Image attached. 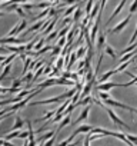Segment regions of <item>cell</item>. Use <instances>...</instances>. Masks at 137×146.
Returning a JSON list of instances; mask_svg holds the SVG:
<instances>
[{"instance_id": "6da1fadb", "label": "cell", "mask_w": 137, "mask_h": 146, "mask_svg": "<svg viewBox=\"0 0 137 146\" xmlns=\"http://www.w3.org/2000/svg\"><path fill=\"white\" fill-rule=\"evenodd\" d=\"M104 103H106V105H109V106H114V108L126 109V110H128V112H131V113H137V108H131V106H128V105H124V103H121V102H119V100L107 99V100H104Z\"/></svg>"}, {"instance_id": "7a4b0ae2", "label": "cell", "mask_w": 137, "mask_h": 146, "mask_svg": "<svg viewBox=\"0 0 137 146\" xmlns=\"http://www.w3.org/2000/svg\"><path fill=\"white\" fill-rule=\"evenodd\" d=\"M107 113H109L110 119H111V120H113L117 126H120V127H124V129L130 130V126H128V125H126V123H124V122H123V120H121V119H120V117H119V116H117V115L111 110V109H109V108H107Z\"/></svg>"}, {"instance_id": "3957f363", "label": "cell", "mask_w": 137, "mask_h": 146, "mask_svg": "<svg viewBox=\"0 0 137 146\" xmlns=\"http://www.w3.org/2000/svg\"><path fill=\"white\" fill-rule=\"evenodd\" d=\"M97 85V83H96ZM113 88H126L124 83H114V82H110V83H104V85H97L96 89L99 92H106L109 89H113Z\"/></svg>"}, {"instance_id": "277c9868", "label": "cell", "mask_w": 137, "mask_h": 146, "mask_svg": "<svg viewBox=\"0 0 137 146\" xmlns=\"http://www.w3.org/2000/svg\"><path fill=\"white\" fill-rule=\"evenodd\" d=\"M26 26H27V22H26V19H23L19 25H16L10 32H9V36L12 37V36H14V35H17V33H20V32H23L24 29H26Z\"/></svg>"}, {"instance_id": "5b68a950", "label": "cell", "mask_w": 137, "mask_h": 146, "mask_svg": "<svg viewBox=\"0 0 137 146\" xmlns=\"http://www.w3.org/2000/svg\"><path fill=\"white\" fill-rule=\"evenodd\" d=\"M24 43V40H22V39H16V37H10V36H7V37H3V39H0V44H23Z\"/></svg>"}, {"instance_id": "8992f818", "label": "cell", "mask_w": 137, "mask_h": 146, "mask_svg": "<svg viewBox=\"0 0 137 146\" xmlns=\"http://www.w3.org/2000/svg\"><path fill=\"white\" fill-rule=\"evenodd\" d=\"M130 19H131V15H128V16H127V17H126L124 20H121V22H120V23H119V25H117V26H116L114 29H111L110 32H111V33H119V32H121V30H123V29H124V27H126V26L128 25Z\"/></svg>"}, {"instance_id": "52a82bcc", "label": "cell", "mask_w": 137, "mask_h": 146, "mask_svg": "<svg viewBox=\"0 0 137 146\" xmlns=\"http://www.w3.org/2000/svg\"><path fill=\"white\" fill-rule=\"evenodd\" d=\"M126 3H127V0H121V2H120V5L117 6V9H116V10H114V12L111 13L110 19H109V20L106 22V26H109V23H110V22H111V20H113V19H114V17H116V16H117V15L120 13V12H121V9L124 7V5H126Z\"/></svg>"}, {"instance_id": "ba28073f", "label": "cell", "mask_w": 137, "mask_h": 146, "mask_svg": "<svg viewBox=\"0 0 137 146\" xmlns=\"http://www.w3.org/2000/svg\"><path fill=\"white\" fill-rule=\"evenodd\" d=\"M90 108H92L90 105H89V106H84V110H83V112H82V113L79 115V119H77L76 122H73V125H77V123H80L82 120H86V119H87V116H89Z\"/></svg>"}, {"instance_id": "9c48e42d", "label": "cell", "mask_w": 137, "mask_h": 146, "mask_svg": "<svg viewBox=\"0 0 137 146\" xmlns=\"http://www.w3.org/2000/svg\"><path fill=\"white\" fill-rule=\"evenodd\" d=\"M104 43H106V33L101 32V33L99 35V37H97V50H99L100 54H101V49H103Z\"/></svg>"}, {"instance_id": "30bf717a", "label": "cell", "mask_w": 137, "mask_h": 146, "mask_svg": "<svg viewBox=\"0 0 137 146\" xmlns=\"http://www.w3.org/2000/svg\"><path fill=\"white\" fill-rule=\"evenodd\" d=\"M70 119H72V115H67L66 117H63V120L60 122V125H59V127L56 129V135H59V132L64 127V126H67V125H70Z\"/></svg>"}, {"instance_id": "8fae6325", "label": "cell", "mask_w": 137, "mask_h": 146, "mask_svg": "<svg viewBox=\"0 0 137 146\" xmlns=\"http://www.w3.org/2000/svg\"><path fill=\"white\" fill-rule=\"evenodd\" d=\"M54 85H57V79H47V80H44V82H41L40 85H39V88L43 90V89H46V88H50V86H54Z\"/></svg>"}, {"instance_id": "7c38bea8", "label": "cell", "mask_w": 137, "mask_h": 146, "mask_svg": "<svg viewBox=\"0 0 137 146\" xmlns=\"http://www.w3.org/2000/svg\"><path fill=\"white\" fill-rule=\"evenodd\" d=\"M24 123H26V120H23L20 116H16V122H14V125L12 126V130H19V129H22Z\"/></svg>"}, {"instance_id": "4fadbf2b", "label": "cell", "mask_w": 137, "mask_h": 146, "mask_svg": "<svg viewBox=\"0 0 137 146\" xmlns=\"http://www.w3.org/2000/svg\"><path fill=\"white\" fill-rule=\"evenodd\" d=\"M44 23H46V22H43V20H39L36 25H33L32 27H29V29L26 30V33H24V35H27V33H32V32H34V30H40V29H41V26H43Z\"/></svg>"}, {"instance_id": "5bb4252c", "label": "cell", "mask_w": 137, "mask_h": 146, "mask_svg": "<svg viewBox=\"0 0 137 146\" xmlns=\"http://www.w3.org/2000/svg\"><path fill=\"white\" fill-rule=\"evenodd\" d=\"M17 56H19L17 53H12L10 56H7V57L5 59V62H2V67H6L7 64H12V62H13V60H14Z\"/></svg>"}, {"instance_id": "9a60e30c", "label": "cell", "mask_w": 137, "mask_h": 146, "mask_svg": "<svg viewBox=\"0 0 137 146\" xmlns=\"http://www.w3.org/2000/svg\"><path fill=\"white\" fill-rule=\"evenodd\" d=\"M90 103H93V99H92L90 96H86V98L80 99V100L76 103V106H89Z\"/></svg>"}, {"instance_id": "2e32d148", "label": "cell", "mask_w": 137, "mask_h": 146, "mask_svg": "<svg viewBox=\"0 0 137 146\" xmlns=\"http://www.w3.org/2000/svg\"><path fill=\"white\" fill-rule=\"evenodd\" d=\"M54 135H56V130H51V132H47L46 135H43V136H40V137H39V142H40V143H43L44 140L47 142V140H49V139H51V137H53Z\"/></svg>"}, {"instance_id": "e0dca14e", "label": "cell", "mask_w": 137, "mask_h": 146, "mask_svg": "<svg viewBox=\"0 0 137 146\" xmlns=\"http://www.w3.org/2000/svg\"><path fill=\"white\" fill-rule=\"evenodd\" d=\"M111 75H116V73H114V70H109V72H106L104 75H103V76H101V78L97 80V83H103V82H106V80H107V79H109Z\"/></svg>"}, {"instance_id": "ac0fdd59", "label": "cell", "mask_w": 137, "mask_h": 146, "mask_svg": "<svg viewBox=\"0 0 137 146\" xmlns=\"http://www.w3.org/2000/svg\"><path fill=\"white\" fill-rule=\"evenodd\" d=\"M57 113V109H53V110H50V112H47L43 117H40V119H36V122H40V120H46V119H50V117H53L54 115Z\"/></svg>"}, {"instance_id": "d6986e66", "label": "cell", "mask_w": 137, "mask_h": 146, "mask_svg": "<svg viewBox=\"0 0 137 146\" xmlns=\"http://www.w3.org/2000/svg\"><path fill=\"white\" fill-rule=\"evenodd\" d=\"M76 59H77V54H76V53H72V54H70V60H68V63H67V66H66V69H67V70L74 64Z\"/></svg>"}, {"instance_id": "ffe728a7", "label": "cell", "mask_w": 137, "mask_h": 146, "mask_svg": "<svg viewBox=\"0 0 137 146\" xmlns=\"http://www.w3.org/2000/svg\"><path fill=\"white\" fill-rule=\"evenodd\" d=\"M56 22H57V17H54L51 22H50V25H49V27L43 32V35H50V32L53 30V27H54V25H56Z\"/></svg>"}, {"instance_id": "44dd1931", "label": "cell", "mask_w": 137, "mask_h": 146, "mask_svg": "<svg viewBox=\"0 0 137 146\" xmlns=\"http://www.w3.org/2000/svg\"><path fill=\"white\" fill-rule=\"evenodd\" d=\"M10 70H12V64H7L6 67H5V70H3V73H2V75H0V82H2L7 75H9V73H10Z\"/></svg>"}, {"instance_id": "7402d4cb", "label": "cell", "mask_w": 137, "mask_h": 146, "mask_svg": "<svg viewBox=\"0 0 137 146\" xmlns=\"http://www.w3.org/2000/svg\"><path fill=\"white\" fill-rule=\"evenodd\" d=\"M24 62V66H23V75H26L27 73V70H29V67H30V63L33 62L30 57H26V60H23Z\"/></svg>"}, {"instance_id": "603a6c76", "label": "cell", "mask_w": 137, "mask_h": 146, "mask_svg": "<svg viewBox=\"0 0 137 146\" xmlns=\"http://www.w3.org/2000/svg\"><path fill=\"white\" fill-rule=\"evenodd\" d=\"M19 135H20V132H19V130H13L12 133H9V135H6V136H5V139H6V140H10V139H14V137H19Z\"/></svg>"}, {"instance_id": "cb8c5ba5", "label": "cell", "mask_w": 137, "mask_h": 146, "mask_svg": "<svg viewBox=\"0 0 137 146\" xmlns=\"http://www.w3.org/2000/svg\"><path fill=\"white\" fill-rule=\"evenodd\" d=\"M136 49H137V43H133V44H130L128 47H126L124 50H121V54H126V53L133 52V50H136Z\"/></svg>"}, {"instance_id": "d4e9b609", "label": "cell", "mask_w": 137, "mask_h": 146, "mask_svg": "<svg viewBox=\"0 0 137 146\" xmlns=\"http://www.w3.org/2000/svg\"><path fill=\"white\" fill-rule=\"evenodd\" d=\"M106 53H107L109 56H111L113 59H117V53H116V52H114L110 46H106Z\"/></svg>"}, {"instance_id": "484cf974", "label": "cell", "mask_w": 137, "mask_h": 146, "mask_svg": "<svg viewBox=\"0 0 137 146\" xmlns=\"http://www.w3.org/2000/svg\"><path fill=\"white\" fill-rule=\"evenodd\" d=\"M97 96H99L103 102H104V100H107V99H110V95H109L107 92H99V90H97Z\"/></svg>"}, {"instance_id": "4316f807", "label": "cell", "mask_w": 137, "mask_h": 146, "mask_svg": "<svg viewBox=\"0 0 137 146\" xmlns=\"http://www.w3.org/2000/svg\"><path fill=\"white\" fill-rule=\"evenodd\" d=\"M82 13H83V12L80 10V7H77V9H76V12H74V16H73V20H74L76 23H77V22H79V19L82 17Z\"/></svg>"}, {"instance_id": "83f0119b", "label": "cell", "mask_w": 137, "mask_h": 146, "mask_svg": "<svg viewBox=\"0 0 137 146\" xmlns=\"http://www.w3.org/2000/svg\"><path fill=\"white\" fill-rule=\"evenodd\" d=\"M43 44H44V39H41V37H39V42L34 44V50H40L41 47H43Z\"/></svg>"}, {"instance_id": "f1b7e54d", "label": "cell", "mask_w": 137, "mask_h": 146, "mask_svg": "<svg viewBox=\"0 0 137 146\" xmlns=\"http://www.w3.org/2000/svg\"><path fill=\"white\" fill-rule=\"evenodd\" d=\"M86 50H87V47H84V46H82V47H79V50H77V57H83L84 54H86Z\"/></svg>"}, {"instance_id": "f546056e", "label": "cell", "mask_w": 137, "mask_h": 146, "mask_svg": "<svg viewBox=\"0 0 137 146\" xmlns=\"http://www.w3.org/2000/svg\"><path fill=\"white\" fill-rule=\"evenodd\" d=\"M93 0H89L87 2V5H86V13H87V16L90 15V12H92V9H93Z\"/></svg>"}, {"instance_id": "4dcf8cb0", "label": "cell", "mask_w": 137, "mask_h": 146, "mask_svg": "<svg viewBox=\"0 0 137 146\" xmlns=\"http://www.w3.org/2000/svg\"><path fill=\"white\" fill-rule=\"evenodd\" d=\"M126 137H127V139L134 145V146H137V136H133V135H128V133H127V135H126Z\"/></svg>"}, {"instance_id": "1f68e13d", "label": "cell", "mask_w": 137, "mask_h": 146, "mask_svg": "<svg viewBox=\"0 0 137 146\" xmlns=\"http://www.w3.org/2000/svg\"><path fill=\"white\" fill-rule=\"evenodd\" d=\"M79 7V5H74V6H72V7H68L67 10H66V16H70L73 12H76V9Z\"/></svg>"}, {"instance_id": "d6a6232c", "label": "cell", "mask_w": 137, "mask_h": 146, "mask_svg": "<svg viewBox=\"0 0 137 146\" xmlns=\"http://www.w3.org/2000/svg\"><path fill=\"white\" fill-rule=\"evenodd\" d=\"M36 39H37V37H36ZM36 39H33L30 43H27V44H26V52H30V50L34 47V44H36Z\"/></svg>"}, {"instance_id": "836d02e7", "label": "cell", "mask_w": 137, "mask_h": 146, "mask_svg": "<svg viewBox=\"0 0 137 146\" xmlns=\"http://www.w3.org/2000/svg\"><path fill=\"white\" fill-rule=\"evenodd\" d=\"M77 2H80V0H63V3H61V6H68V5H73V3H77Z\"/></svg>"}, {"instance_id": "e575fe53", "label": "cell", "mask_w": 137, "mask_h": 146, "mask_svg": "<svg viewBox=\"0 0 137 146\" xmlns=\"http://www.w3.org/2000/svg\"><path fill=\"white\" fill-rule=\"evenodd\" d=\"M136 10H137V0H134V2H133V5L130 6V15H133Z\"/></svg>"}, {"instance_id": "d590c367", "label": "cell", "mask_w": 137, "mask_h": 146, "mask_svg": "<svg viewBox=\"0 0 137 146\" xmlns=\"http://www.w3.org/2000/svg\"><path fill=\"white\" fill-rule=\"evenodd\" d=\"M136 39H137V25H136V30H134V33H133V36H131V39L128 40V42H130V44H133V43L136 42Z\"/></svg>"}, {"instance_id": "8d00e7d4", "label": "cell", "mask_w": 137, "mask_h": 146, "mask_svg": "<svg viewBox=\"0 0 137 146\" xmlns=\"http://www.w3.org/2000/svg\"><path fill=\"white\" fill-rule=\"evenodd\" d=\"M66 42H67V39H66V37H60V40H59L57 46H60V47H61V46H66V44H67Z\"/></svg>"}, {"instance_id": "74e56055", "label": "cell", "mask_w": 137, "mask_h": 146, "mask_svg": "<svg viewBox=\"0 0 137 146\" xmlns=\"http://www.w3.org/2000/svg\"><path fill=\"white\" fill-rule=\"evenodd\" d=\"M60 53V46H54L53 47V52H51V56H57Z\"/></svg>"}, {"instance_id": "f35d334b", "label": "cell", "mask_w": 137, "mask_h": 146, "mask_svg": "<svg viewBox=\"0 0 137 146\" xmlns=\"http://www.w3.org/2000/svg\"><path fill=\"white\" fill-rule=\"evenodd\" d=\"M14 12H17V15H19V16H22V17L24 19V16H26V13L23 12V9H22V7H17V9H16Z\"/></svg>"}, {"instance_id": "ab89813d", "label": "cell", "mask_w": 137, "mask_h": 146, "mask_svg": "<svg viewBox=\"0 0 137 146\" xmlns=\"http://www.w3.org/2000/svg\"><path fill=\"white\" fill-rule=\"evenodd\" d=\"M67 30H68V27H64V29H61V30L59 32V35H57V36H59V37H64V35L67 33Z\"/></svg>"}, {"instance_id": "60d3db41", "label": "cell", "mask_w": 137, "mask_h": 146, "mask_svg": "<svg viewBox=\"0 0 137 146\" xmlns=\"http://www.w3.org/2000/svg\"><path fill=\"white\" fill-rule=\"evenodd\" d=\"M19 137H20V139H26V137H29V130H24V132H20V135H19Z\"/></svg>"}, {"instance_id": "b9f144b4", "label": "cell", "mask_w": 137, "mask_h": 146, "mask_svg": "<svg viewBox=\"0 0 137 146\" xmlns=\"http://www.w3.org/2000/svg\"><path fill=\"white\" fill-rule=\"evenodd\" d=\"M56 136H57V135H54L51 139H49V140H47V143H46L44 146H53V143H54V140H56Z\"/></svg>"}, {"instance_id": "7bdbcfd3", "label": "cell", "mask_w": 137, "mask_h": 146, "mask_svg": "<svg viewBox=\"0 0 137 146\" xmlns=\"http://www.w3.org/2000/svg\"><path fill=\"white\" fill-rule=\"evenodd\" d=\"M17 7H19L17 5H9V6H7V12H13V10H16Z\"/></svg>"}, {"instance_id": "ee69618b", "label": "cell", "mask_w": 137, "mask_h": 146, "mask_svg": "<svg viewBox=\"0 0 137 146\" xmlns=\"http://www.w3.org/2000/svg\"><path fill=\"white\" fill-rule=\"evenodd\" d=\"M57 35H59L57 32H51V33H50V35L47 36V39H46V40H51V39H54V37H56Z\"/></svg>"}, {"instance_id": "f6af8a7d", "label": "cell", "mask_w": 137, "mask_h": 146, "mask_svg": "<svg viewBox=\"0 0 137 146\" xmlns=\"http://www.w3.org/2000/svg\"><path fill=\"white\" fill-rule=\"evenodd\" d=\"M70 79H73V80L77 82V79H79V73H70Z\"/></svg>"}, {"instance_id": "bcb514c9", "label": "cell", "mask_w": 137, "mask_h": 146, "mask_svg": "<svg viewBox=\"0 0 137 146\" xmlns=\"http://www.w3.org/2000/svg\"><path fill=\"white\" fill-rule=\"evenodd\" d=\"M63 63H64V57H60L59 62H57V69H60V67L63 66Z\"/></svg>"}, {"instance_id": "7dc6e473", "label": "cell", "mask_w": 137, "mask_h": 146, "mask_svg": "<svg viewBox=\"0 0 137 146\" xmlns=\"http://www.w3.org/2000/svg\"><path fill=\"white\" fill-rule=\"evenodd\" d=\"M0 53H10V52L6 49V46H2V44H0Z\"/></svg>"}, {"instance_id": "c3c4849f", "label": "cell", "mask_w": 137, "mask_h": 146, "mask_svg": "<svg viewBox=\"0 0 137 146\" xmlns=\"http://www.w3.org/2000/svg\"><path fill=\"white\" fill-rule=\"evenodd\" d=\"M67 23H68V25L72 23V19H70V17H66V19H64V25H67Z\"/></svg>"}, {"instance_id": "681fc988", "label": "cell", "mask_w": 137, "mask_h": 146, "mask_svg": "<svg viewBox=\"0 0 137 146\" xmlns=\"http://www.w3.org/2000/svg\"><path fill=\"white\" fill-rule=\"evenodd\" d=\"M54 15H56V10L51 7V9H50V13H49V16H54Z\"/></svg>"}, {"instance_id": "f907efd6", "label": "cell", "mask_w": 137, "mask_h": 146, "mask_svg": "<svg viewBox=\"0 0 137 146\" xmlns=\"http://www.w3.org/2000/svg\"><path fill=\"white\" fill-rule=\"evenodd\" d=\"M79 142H80V140H77V142H73V143H68L67 146H77V145H79Z\"/></svg>"}, {"instance_id": "816d5d0a", "label": "cell", "mask_w": 137, "mask_h": 146, "mask_svg": "<svg viewBox=\"0 0 137 146\" xmlns=\"http://www.w3.org/2000/svg\"><path fill=\"white\" fill-rule=\"evenodd\" d=\"M2 16H5V13H2V12H0V17H2Z\"/></svg>"}, {"instance_id": "f5cc1de1", "label": "cell", "mask_w": 137, "mask_h": 146, "mask_svg": "<svg viewBox=\"0 0 137 146\" xmlns=\"http://www.w3.org/2000/svg\"><path fill=\"white\" fill-rule=\"evenodd\" d=\"M39 146H44V143H39Z\"/></svg>"}, {"instance_id": "db71d44e", "label": "cell", "mask_w": 137, "mask_h": 146, "mask_svg": "<svg viewBox=\"0 0 137 146\" xmlns=\"http://www.w3.org/2000/svg\"><path fill=\"white\" fill-rule=\"evenodd\" d=\"M5 96H6V95H2V96H0V99H2V98H5Z\"/></svg>"}, {"instance_id": "11a10c76", "label": "cell", "mask_w": 137, "mask_h": 146, "mask_svg": "<svg viewBox=\"0 0 137 146\" xmlns=\"http://www.w3.org/2000/svg\"><path fill=\"white\" fill-rule=\"evenodd\" d=\"M2 2H9V0H2Z\"/></svg>"}, {"instance_id": "9f6ffc18", "label": "cell", "mask_w": 137, "mask_h": 146, "mask_svg": "<svg viewBox=\"0 0 137 146\" xmlns=\"http://www.w3.org/2000/svg\"><path fill=\"white\" fill-rule=\"evenodd\" d=\"M136 69H137V64H136Z\"/></svg>"}, {"instance_id": "6f0895ef", "label": "cell", "mask_w": 137, "mask_h": 146, "mask_svg": "<svg viewBox=\"0 0 137 146\" xmlns=\"http://www.w3.org/2000/svg\"><path fill=\"white\" fill-rule=\"evenodd\" d=\"M136 57H137V54H136Z\"/></svg>"}]
</instances>
